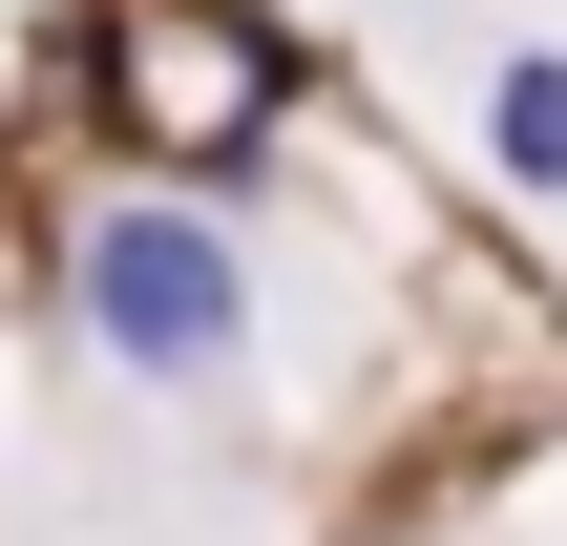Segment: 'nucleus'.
Segmentation results:
<instances>
[{
  "instance_id": "obj_1",
  "label": "nucleus",
  "mask_w": 567,
  "mask_h": 546,
  "mask_svg": "<svg viewBox=\"0 0 567 546\" xmlns=\"http://www.w3.org/2000/svg\"><path fill=\"white\" fill-rule=\"evenodd\" d=\"M84 295H105V337H126L147 379H231V337H252V295H231V253H210L189 210H105Z\"/></svg>"
},
{
  "instance_id": "obj_2",
  "label": "nucleus",
  "mask_w": 567,
  "mask_h": 546,
  "mask_svg": "<svg viewBox=\"0 0 567 546\" xmlns=\"http://www.w3.org/2000/svg\"><path fill=\"white\" fill-rule=\"evenodd\" d=\"M484 168L567 189V63H505V84H484Z\"/></svg>"
}]
</instances>
